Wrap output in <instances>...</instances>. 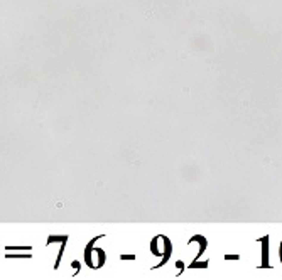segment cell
I'll return each instance as SVG.
<instances>
[{
    "mask_svg": "<svg viewBox=\"0 0 282 280\" xmlns=\"http://www.w3.org/2000/svg\"><path fill=\"white\" fill-rule=\"evenodd\" d=\"M281 260H282V245H281Z\"/></svg>",
    "mask_w": 282,
    "mask_h": 280,
    "instance_id": "cell-1",
    "label": "cell"
}]
</instances>
